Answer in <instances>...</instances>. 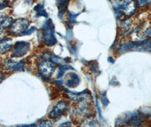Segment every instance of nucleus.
<instances>
[{"instance_id": "393cba45", "label": "nucleus", "mask_w": 151, "mask_h": 127, "mask_svg": "<svg viewBox=\"0 0 151 127\" xmlns=\"http://www.w3.org/2000/svg\"><path fill=\"white\" fill-rule=\"evenodd\" d=\"M7 35L6 31L4 30V31L0 32V41L2 40L5 37H6L7 36Z\"/></svg>"}, {"instance_id": "9b49d317", "label": "nucleus", "mask_w": 151, "mask_h": 127, "mask_svg": "<svg viewBox=\"0 0 151 127\" xmlns=\"http://www.w3.org/2000/svg\"><path fill=\"white\" fill-rule=\"evenodd\" d=\"M34 10L36 11V17H44L45 18L48 17V13L44 9V5L42 4H37L34 8Z\"/></svg>"}, {"instance_id": "f257e3e1", "label": "nucleus", "mask_w": 151, "mask_h": 127, "mask_svg": "<svg viewBox=\"0 0 151 127\" xmlns=\"http://www.w3.org/2000/svg\"><path fill=\"white\" fill-rule=\"evenodd\" d=\"M42 39L43 42L48 47H53L57 42L54 25L50 19H48L42 27Z\"/></svg>"}, {"instance_id": "7ed1b4c3", "label": "nucleus", "mask_w": 151, "mask_h": 127, "mask_svg": "<svg viewBox=\"0 0 151 127\" xmlns=\"http://www.w3.org/2000/svg\"><path fill=\"white\" fill-rule=\"evenodd\" d=\"M30 43L25 41H18L14 44L11 50L12 58H21L27 53L30 49Z\"/></svg>"}, {"instance_id": "5701e85b", "label": "nucleus", "mask_w": 151, "mask_h": 127, "mask_svg": "<svg viewBox=\"0 0 151 127\" xmlns=\"http://www.w3.org/2000/svg\"><path fill=\"white\" fill-rule=\"evenodd\" d=\"M7 16H8V15L7 14L0 11V24H1V23L4 21V20L7 17Z\"/></svg>"}, {"instance_id": "c756f323", "label": "nucleus", "mask_w": 151, "mask_h": 127, "mask_svg": "<svg viewBox=\"0 0 151 127\" xmlns=\"http://www.w3.org/2000/svg\"><path fill=\"white\" fill-rule=\"evenodd\" d=\"M55 83L58 85H62L63 81L62 80H57L55 81Z\"/></svg>"}, {"instance_id": "a211bd4d", "label": "nucleus", "mask_w": 151, "mask_h": 127, "mask_svg": "<svg viewBox=\"0 0 151 127\" xmlns=\"http://www.w3.org/2000/svg\"><path fill=\"white\" fill-rule=\"evenodd\" d=\"M151 2V0H137V5L139 7L147 6Z\"/></svg>"}, {"instance_id": "9d476101", "label": "nucleus", "mask_w": 151, "mask_h": 127, "mask_svg": "<svg viewBox=\"0 0 151 127\" xmlns=\"http://www.w3.org/2000/svg\"><path fill=\"white\" fill-rule=\"evenodd\" d=\"M70 0H57V5L58 9V16L60 19H62L65 13V11L69 5Z\"/></svg>"}, {"instance_id": "6ab92c4d", "label": "nucleus", "mask_w": 151, "mask_h": 127, "mask_svg": "<svg viewBox=\"0 0 151 127\" xmlns=\"http://www.w3.org/2000/svg\"><path fill=\"white\" fill-rule=\"evenodd\" d=\"M131 24H132V20L130 19H127L122 23L121 26L122 28H123L124 29H127L130 27Z\"/></svg>"}, {"instance_id": "f8f14e48", "label": "nucleus", "mask_w": 151, "mask_h": 127, "mask_svg": "<svg viewBox=\"0 0 151 127\" xmlns=\"http://www.w3.org/2000/svg\"><path fill=\"white\" fill-rule=\"evenodd\" d=\"M26 62L24 60H21L18 62L15 61V62L11 68L12 71L14 72H21L24 70Z\"/></svg>"}, {"instance_id": "7c9ffc66", "label": "nucleus", "mask_w": 151, "mask_h": 127, "mask_svg": "<svg viewBox=\"0 0 151 127\" xmlns=\"http://www.w3.org/2000/svg\"><path fill=\"white\" fill-rule=\"evenodd\" d=\"M108 61H109L110 63H114V62H115L113 58H111V57H110V58H108Z\"/></svg>"}, {"instance_id": "1a4fd4ad", "label": "nucleus", "mask_w": 151, "mask_h": 127, "mask_svg": "<svg viewBox=\"0 0 151 127\" xmlns=\"http://www.w3.org/2000/svg\"><path fill=\"white\" fill-rule=\"evenodd\" d=\"M143 121L144 118L143 116H140L137 113H133L129 116L127 123L130 126L140 127Z\"/></svg>"}, {"instance_id": "6e6552de", "label": "nucleus", "mask_w": 151, "mask_h": 127, "mask_svg": "<svg viewBox=\"0 0 151 127\" xmlns=\"http://www.w3.org/2000/svg\"><path fill=\"white\" fill-rule=\"evenodd\" d=\"M68 77L65 80V85L70 88H74L78 87L80 83L79 76L74 72L69 73L66 75Z\"/></svg>"}, {"instance_id": "b1692460", "label": "nucleus", "mask_w": 151, "mask_h": 127, "mask_svg": "<svg viewBox=\"0 0 151 127\" xmlns=\"http://www.w3.org/2000/svg\"><path fill=\"white\" fill-rule=\"evenodd\" d=\"M90 69H91V71L93 72V73H96L98 71V68L97 67V65L94 63L91 64V65L90 66Z\"/></svg>"}, {"instance_id": "dca6fc26", "label": "nucleus", "mask_w": 151, "mask_h": 127, "mask_svg": "<svg viewBox=\"0 0 151 127\" xmlns=\"http://www.w3.org/2000/svg\"><path fill=\"white\" fill-rule=\"evenodd\" d=\"M80 15V14H73L69 11H68V19L69 20V24L70 26H73V24L76 23V18L77 17Z\"/></svg>"}, {"instance_id": "f3484780", "label": "nucleus", "mask_w": 151, "mask_h": 127, "mask_svg": "<svg viewBox=\"0 0 151 127\" xmlns=\"http://www.w3.org/2000/svg\"><path fill=\"white\" fill-rule=\"evenodd\" d=\"M100 98L104 106L105 107L107 106L109 104V100H108L107 96H106V92L103 91L100 94Z\"/></svg>"}, {"instance_id": "4468645a", "label": "nucleus", "mask_w": 151, "mask_h": 127, "mask_svg": "<svg viewBox=\"0 0 151 127\" xmlns=\"http://www.w3.org/2000/svg\"><path fill=\"white\" fill-rule=\"evenodd\" d=\"M69 70H74V68L72 66L68 65H62L58 69V74H57V78L60 79L61 78L62 76L64 75L65 72L68 71Z\"/></svg>"}, {"instance_id": "20e7f679", "label": "nucleus", "mask_w": 151, "mask_h": 127, "mask_svg": "<svg viewBox=\"0 0 151 127\" xmlns=\"http://www.w3.org/2000/svg\"><path fill=\"white\" fill-rule=\"evenodd\" d=\"M38 69L41 76L45 79H48L55 71V63L48 60H43L39 63Z\"/></svg>"}, {"instance_id": "423d86ee", "label": "nucleus", "mask_w": 151, "mask_h": 127, "mask_svg": "<svg viewBox=\"0 0 151 127\" xmlns=\"http://www.w3.org/2000/svg\"><path fill=\"white\" fill-rule=\"evenodd\" d=\"M68 105L65 101H60L50 112L48 115V118L51 119H55L59 118L65 113V112L68 110Z\"/></svg>"}, {"instance_id": "aec40b11", "label": "nucleus", "mask_w": 151, "mask_h": 127, "mask_svg": "<svg viewBox=\"0 0 151 127\" xmlns=\"http://www.w3.org/2000/svg\"><path fill=\"white\" fill-rule=\"evenodd\" d=\"M38 127H52L53 126V123L52 121L48 120L42 121L40 122L39 124H37Z\"/></svg>"}, {"instance_id": "a878e982", "label": "nucleus", "mask_w": 151, "mask_h": 127, "mask_svg": "<svg viewBox=\"0 0 151 127\" xmlns=\"http://www.w3.org/2000/svg\"><path fill=\"white\" fill-rule=\"evenodd\" d=\"M110 84H111V85H113V86H117V85H118L119 84V83H118V81L115 79V78H113V79L110 81Z\"/></svg>"}, {"instance_id": "bb28decb", "label": "nucleus", "mask_w": 151, "mask_h": 127, "mask_svg": "<svg viewBox=\"0 0 151 127\" xmlns=\"http://www.w3.org/2000/svg\"><path fill=\"white\" fill-rule=\"evenodd\" d=\"M71 126V124L70 122L68 121V122H66V123H64L62 124L60 126L61 127H70Z\"/></svg>"}, {"instance_id": "c85d7f7f", "label": "nucleus", "mask_w": 151, "mask_h": 127, "mask_svg": "<svg viewBox=\"0 0 151 127\" xmlns=\"http://www.w3.org/2000/svg\"><path fill=\"white\" fill-rule=\"evenodd\" d=\"M7 1H9V0H0V6L5 4Z\"/></svg>"}, {"instance_id": "412c9836", "label": "nucleus", "mask_w": 151, "mask_h": 127, "mask_svg": "<svg viewBox=\"0 0 151 127\" xmlns=\"http://www.w3.org/2000/svg\"><path fill=\"white\" fill-rule=\"evenodd\" d=\"M36 30V28L35 27H31L30 28H28L27 30L24 33L23 36H28L33 34L35 31Z\"/></svg>"}, {"instance_id": "39448f33", "label": "nucleus", "mask_w": 151, "mask_h": 127, "mask_svg": "<svg viewBox=\"0 0 151 127\" xmlns=\"http://www.w3.org/2000/svg\"><path fill=\"white\" fill-rule=\"evenodd\" d=\"M137 9L135 0H120L118 6V11L127 16L134 13Z\"/></svg>"}, {"instance_id": "ddd939ff", "label": "nucleus", "mask_w": 151, "mask_h": 127, "mask_svg": "<svg viewBox=\"0 0 151 127\" xmlns=\"http://www.w3.org/2000/svg\"><path fill=\"white\" fill-rule=\"evenodd\" d=\"M13 20H14V19L13 18V17L8 15L7 17L1 23V24H0V26L4 30L7 31V29H9V28L10 27V26L12 25Z\"/></svg>"}, {"instance_id": "0eeeda50", "label": "nucleus", "mask_w": 151, "mask_h": 127, "mask_svg": "<svg viewBox=\"0 0 151 127\" xmlns=\"http://www.w3.org/2000/svg\"><path fill=\"white\" fill-rule=\"evenodd\" d=\"M13 45V39L11 37H5L0 41V55H5L11 52Z\"/></svg>"}, {"instance_id": "2eb2a0df", "label": "nucleus", "mask_w": 151, "mask_h": 127, "mask_svg": "<svg viewBox=\"0 0 151 127\" xmlns=\"http://www.w3.org/2000/svg\"><path fill=\"white\" fill-rule=\"evenodd\" d=\"M134 47H135V42H127L119 47V51L120 52H125L132 49Z\"/></svg>"}, {"instance_id": "cd10ccee", "label": "nucleus", "mask_w": 151, "mask_h": 127, "mask_svg": "<svg viewBox=\"0 0 151 127\" xmlns=\"http://www.w3.org/2000/svg\"><path fill=\"white\" fill-rule=\"evenodd\" d=\"M5 75H0V83L4 80V79H5Z\"/></svg>"}, {"instance_id": "f03ea898", "label": "nucleus", "mask_w": 151, "mask_h": 127, "mask_svg": "<svg viewBox=\"0 0 151 127\" xmlns=\"http://www.w3.org/2000/svg\"><path fill=\"white\" fill-rule=\"evenodd\" d=\"M30 26L29 20L26 18H18L13 20L12 25L6 31L7 34L13 36H23Z\"/></svg>"}, {"instance_id": "4be33fe9", "label": "nucleus", "mask_w": 151, "mask_h": 127, "mask_svg": "<svg viewBox=\"0 0 151 127\" xmlns=\"http://www.w3.org/2000/svg\"><path fill=\"white\" fill-rule=\"evenodd\" d=\"M95 98H96V107H97V111H98V113H99V115L100 118H102L101 110V108H100V106H99V102H98V99H97V97H96V94L95 95Z\"/></svg>"}]
</instances>
